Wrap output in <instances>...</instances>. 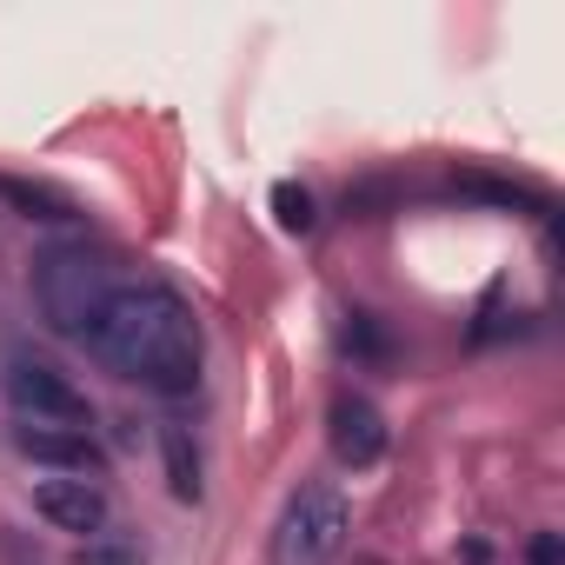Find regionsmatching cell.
<instances>
[{"label":"cell","instance_id":"cell-1","mask_svg":"<svg viewBox=\"0 0 565 565\" xmlns=\"http://www.w3.org/2000/svg\"><path fill=\"white\" fill-rule=\"evenodd\" d=\"M87 353L114 380L147 386L160 399H186L200 386V320L173 287H160V279L114 287V300L100 307V320L87 333Z\"/></svg>","mask_w":565,"mask_h":565},{"label":"cell","instance_id":"cell-2","mask_svg":"<svg viewBox=\"0 0 565 565\" xmlns=\"http://www.w3.org/2000/svg\"><path fill=\"white\" fill-rule=\"evenodd\" d=\"M28 287H34V307H41V320L61 333V340H81L87 347V333H94V320H100V307L114 300V266L100 259V253H87V246H41L34 253V273H28Z\"/></svg>","mask_w":565,"mask_h":565},{"label":"cell","instance_id":"cell-3","mask_svg":"<svg viewBox=\"0 0 565 565\" xmlns=\"http://www.w3.org/2000/svg\"><path fill=\"white\" fill-rule=\"evenodd\" d=\"M0 386H8L14 413L34 419V426H81V433H87V419H94L87 393H81L61 366L34 360L28 347H8V360H0Z\"/></svg>","mask_w":565,"mask_h":565},{"label":"cell","instance_id":"cell-4","mask_svg":"<svg viewBox=\"0 0 565 565\" xmlns=\"http://www.w3.org/2000/svg\"><path fill=\"white\" fill-rule=\"evenodd\" d=\"M347 532H353L347 499L333 486H307V492H294L287 519H279V565H333Z\"/></svg>","mask_w":565,"mask_h":565},{"label":"cell","instance_id":"cell-5","mask_svg":"<svg viewBox=\"0 0 565 565\" xmlns=\"http://www.w3.org/2000/svg\"><path fill=\"white\" fill-rule=\"evenodd\" d=\"M327 439H333V459L340 466H353V472H366V466H380L386 459V413L366 399V393H340L333 399V413H327Z\"/></svg>","mask_w":565,"mask_h":565},{"label":"cell","instance_id":"cell-6","mask_svg":"<svg viewBox=\"0 0 565 565\" xmlns=\"http://www.w3.org/2000/svg\"><path fill=\"white\" fill-rule=\"evenodd\" d=\"M14 452L34 459V466H47V472H61V479H94L107 466V452L81 426H34V419H21L14 426Z\"/></svg>","mask_w":565,"mask_h":565},{"label":"cell","instance_id":"cell-7","mask_svg":"<svg viewBox=\"0 0 565 565\" xmlns=\"http://www.w3.org/2000/svg\"><path fill=\"white\" fill-rule=\"evenodd\" d=\"M34 512H41L54 532H74V539H100L107 519H114V505H107V492H100L94 479H61V472L34 486Z\"/></svg>","mask_w":565,"mask_h":565},{"label":"cell","instance_id":"cell-8","mask_svg":"<svg viewBox=\"0 0 565 565\" xmlns=\"http://www.w3.org/2000/svg\"><path fill=\"white\" fill-rule=\"evenodd\" d=\"M160 452H167V486H173V499H200V452H193V439H186V426H160Z\"/></svg>","mask_w":565,"mask_h":565},{"label":"cell","instance_id":"cell-9","mask_svg":"<svg viewBox=\"0 0 565 565\" xmlns=\"http://www.w3.org/2000/svg\"><path fill=\"white\" fill-rule=\"evenodd\" d=\"M0 200H14L28 220H81V206L54 186H34V180H0Z\"/></svg>","mask_w":565,"mask_h":565},{"label":"cell","instance_id":"cell-10","mask_svg":"<svg viewBox=\"0 0 565 565\" xmlns=\"http://www.w3.org/2000/svg\"><path fill=\"white\" fill-rule=\"evenodd\" d=\"M273 220L287 226V233H313L320 206H313V193H307L300 180H279V186H273Z\"/></svg>","mask_w":565,"mask_h":565},{"label":"cell","instance_id":"cell-11","mask_svg":"<svg viewBox=\"0 0 565 565\" xmlns=\"http://www.w3.org/2000/svg\"><path fill=\"white\" fill-rule=\"evenodd\" d=\"M525 558H532V565H558V532H539Z\"/></svg>","mask_w":565,"mask_h":565}]
</instances>
